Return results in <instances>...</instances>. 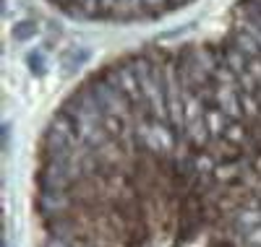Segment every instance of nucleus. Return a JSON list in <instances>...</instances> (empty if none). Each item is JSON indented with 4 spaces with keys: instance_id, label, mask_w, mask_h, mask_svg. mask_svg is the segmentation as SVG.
Instances as JSON below:
<instances>
[{
    "instance_id": "9b49d317",
    "label": "nucleus",
    "mask_w": 261,
    "mask_h": 247,
    "mask_svg": "<svg viewBox=\"0 0 261 247\" xmlns=\"http://www.w3.org/2000/svg\"><path fill=\"white\" fill-rule=\"evenodd\" d=\"M243 234H246V242H248L251 247H261V227L248 229V232H243Z\"/></svg>"
},
{
    "instance_id": "9d476101",
    "label": "nucleus",
    "mask_w": 261,
    "mask_h": 247,
    "mask_svg": "<svg viewBox=\"0 0 261 247\" xmlns=\"http://www.w3.org/2000/svg\"><path fill=\"white\" fill-rule=\"evenodd\" d=\"M146 13H162L167 8V0H144Z\"/></svg>"
},
{
    "instance_id": "0eeeda50",
    "label": "nucleus",
    "mask_w": 261,
    "mask_h": 247,
    "mask_svg": "<svg viewBox=\"0 0 261 247\" xmlns=\"http://www.w3.org/2000/svg\"><path fill=\"white\" fill-rule=\"evenodd\" d=\"M27 63H29L32 73H37V76L47 73V68H50V60H47V52H45V50H34V52H29V55H27Z\"/></svg>"
},
{
    "instance_id": "20e7f679",
    "label": "nucleus",
    "mask_w": 261,
    "mask_h": 247,
    "mask_svg": "<svg viewBox=\"0 0 261 247\" xmlns=\"http://www.w3.org/2000/svg\"><path fill=\"white\" fill-rule=\"evenodd\" d=\"M105 76L110 78L120 91L130 99L134 107H144V97H141V86H139V78H136V71L130 63H118L113 68H107Z\"/></svg>"
},
{
    "instance_id": "f257e3e1",
    "label": "nucleus",
    "mask_w": 261,
    "mask_h": 247,
    "mask_svg": "<svg viewBox=\"0 0 261 247\" xmlns=\"http://www.w3.org/2000/svg\"><path fill=\"white\" fill-rule=\"evenodd\" d=\"M141 86V97H144V107L149 109L151 117L170 122V109H167V94H165V68L157 65L146 55H136L130 60Z\"/></svg>"
},
{
    "instance_id": "7ed1b4c3",
    "label": "nucleus",
    "mask_w": 261,
    "mask_h": 247,
    "mask_svg": "<svg viewBox=\"0 0 261 247\" xmlns=\"http://www.w3.org/2000/svg\"><path fill=\"white\" fill-rule=\"evenodd\" d=\"M214 97H217V107L230 120H238V122L246 120L243 102H241V83L238 81H214Z\"/></svg>"
},
{
    "instance_id": "1a4fd4ad",
    "label": "nucleus",
    "mask_w": 261,
    "mask_h": 247,
    "mask_svg": "<svg viewBox=\"0 0 261 247\" xmlns=\"http://www.w3.org/2000/svg\"><path fill=\"white\" fill-rule=\"evenodd\" d=\"M21 11H24V6H21V0H3V18L13 21Z\"/></svg>"
},
{
    "instance_id": "f8f14e48",
    "label": "nucleus",
    "mask_w": 261,
    "mask_h": 247,
    "mask_svg": "<svg viewBox=\"0 0 261 247\" xmlns=\"http://www.w3.org/2000/svg\"><path fill=\"white\" fill-rule=\"evenodd\" d=\"M45 247H73V242L71 239H65V237H50L47 242H45Z\"/></svg>"
},
{
    "instance_id": "6e6552de",
    "label": "nucleus",
    "mask_w": 261,
    "mask_h": 247,
    "mask_svg": "<svg viewBox=\"0 0 261 247\" xmlns=\"http://www.w3.org/2000/svg\"><path fill=\"white\" fill-rule=\"evenodd\" d=\"M73 6L81 8L84 16H99V0H73Z\"/></svg>"
},
{
    "instance_id": "423d86ee",
    "label": "nucleus",
    "mask_w": 261,
    "mask_h": 247,
    "mask_svg": "<svg viewBox=\"0 0 261 247\" xmlns=\"http://www.w3.org/2000/svg\"><path fill=\"white\" fill-rule=\"evenodd\" d=\"M37 34H39V24H37V21H32V18H27V21H18V24H13V29H11L13 42H21V44L32 42Z\"/></svg>"
},
{
    "instance_id": "39448f33",
    "label": "nucleus",
    "mask_w": 261,
    "mask_h": 247,
    "mask_svg": "<svg viewBox=\"0 0 261 247\" xmlns=\"http://www.w3.org/2000/svg\"><path fill=\"white\" fill-rule=\"evenodd\" d=\"M235 224L243 232L261 227V206H246V208H241V211H238V216H235Z\"/></svg>"
},
{
    "instance_id": "f03ea898",
    "label": "nucleus",
    "mask_w": 261,
    "mask_h": 247,
    "mask_svg": "<svg viewBox=\"0 0 261 247\" xmlns=\"http://www.w3.org/2000/svg\"><path fill=\"white\" fill-rule=\"evenodd\" d=\"M94 91V97H97V102L102 104V109H105V115L107 117H118V120H123V122H134V107H130V99L120 91V88L105 76V71L99 73V76H94L89 83H86Z\"/></svg>"
}]
</instances>
